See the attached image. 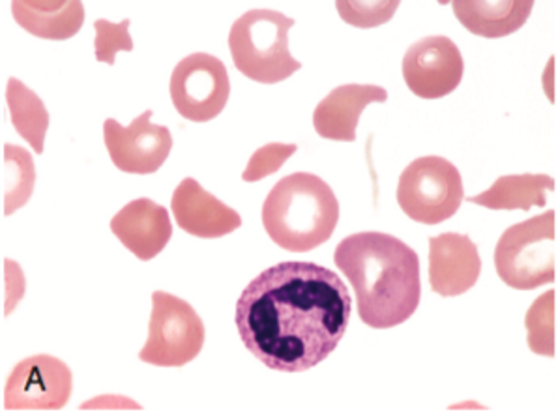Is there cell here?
<instances>
[{
  "label": "cell",
  "instance_id": "6da1fadb",
  "mask_svg": "<svg viewBox=\"0 0 558 412\" xmlns=\"http://www.w3.org/2000/svg\"><path fill=\"white\" fill-rule=\"evenodd\" d=\"M353 300L338 274L306 260L270 266L240 294L234 323L255 359L274 372L302 373L336 351Z\"/></svg>",
  "mask_w": 558,
  "mask_h": 412
},
{
  "label": "cell",
  "instance_id": "7a4b0ae2",
  "mask_svg": "<svg viewBox=\"0 0 558 412\" xmlns=\"http://www.w3.org/2000/svg\"><path fill=\"white\" fill-rule=\"evenodd\" d=\"M333 263L353 286L364 325L393 328L418 310L420 259L403 240L379 231L351 234L339 242Z\"/></svg>",
  "mask_w": 558,
  "mask_h": 412
},
{
  "label": "cell",
  "instance_id": "3957f363",
  "mask_svg": "<svg viewBox=\"0 0 558 412\" xmlns=\"http://www.w3.org/2000/svg\"><path fill=\"white\" fill-rule=\"evenodd\" d=\"M339 221V201L317 174L293 173L279 180L263 205V226L274 244L306 253L330 240Z\"/></svg>",
  "mask_w": 558,
  "mask_h": 412
},
{
  "label": "cell",
  "instance_id": "277c9868",
  "mask_svg": "<svg viewBox=\"0 0 558 412\" xmlns=\"http://www.w3.org/2000/svg\"><path fill=\"white\" fill-rule=\"evenodd\" d=\"M294 20L276 10H250L234 21L229 51L234 66L247 80L276 85L299 72L302 62L289 51Z\"/></svg>",
  "mask_w": 558,
  "mask_h": 412
},
{
  "label": "cell",
  "instance_id": "5b68a950",
  "mask_svg": "<svg viewBox=\"0 0 558 412\" xmlns=\"http://www.w3.org/2000/svg\"><path fill=\"white\" fill-rule=\"evenodd\" d=\"M557 214L534 216L506 229L495 247V268L505 286L532 291L557 278Z\"/></svg>",
  "mask_w": 558,
  "mask_h": 412
},
{
  "label": "cell",
  "instance_id": "8992f818",
  "mask_svg": "<svg viewBox=\"0 0 558 412\" xmlns=\"http://www.w3.org/2000/svg\"><path fill=\"white\" fill-rule=\"evenodd\" d=\"M463 199L465 187L458 167L440 156H422L399 177V208L424 226L450 220Z\"/></svg>",
  "mask_w": 558,
  "mask_h": 412
},
{
  "label": "cell",
  "instance_id": "52a82bcc",
  "mask_svg": "<svg viewBox=\"0 0 558 412\" xmlns=\"http://www.w3.org/2000/svg\"><path fill=\"white\" fill-rule=\"evenodd\" d=\"M205 325L186 300L166 291L153 293L148 339L140 360L158 367H182L199 356Z\"/></svg>",
  "mask_w": 558,
  "mask_h": 412
},
{
  "label": "cell",
  "instance_id": "ba28073f",
  "mask_svg": "<svg viewBox=\"0 0 558 412\" xmlns=\"http://www.w3.org/2000/svg\"><path fill=\"white\" fill-rule=\"evenodd\" d=\"M169 90L180 117L192 122H208L226 109L231 81L226 64L218 57L193 53L174 66Z\"/></svg>",
  "mask_w": 558,
  "mask_h": 412
},
{
  "label": "cell",
  "instance_id": "9c48e42d",
  "mask_svg": "<svg viewBox=\"0 0 558 412\" xmlns=\"http://www.w3.org/2000/svg\"><path fill=\"white\" fill-rule=\"evenodd\" d=\"M72 396V372L62 360L36 354L21 360L4 388L7 411H59Z\"/></svg>",
  "mask_w": 558,
  "mask_h": 412
},
{
  "label": "cell",
  "instance_id": "30bf717a",
  "mask_svg": "<svg viewBox=\"0 0 558 412\" xmlns=\"http://www.w3.org/2000/svg\"><path fill=\"white\" fill-rule=\"evenodd\" d=\"M153 111L148 109L133 120L130 126H122L119 120L104 122V141L114 167L122 173L153 174L166 163L173 137L167 126L150 122Z\"/></svg>",
  "mask_w": 558,
  "mask_h": 412
},
{
  "label": "cell",
  "instance_id": "8fae6325",
  "mask_svg": "<svg viewBox=\"0 0 558 412\" xmlns=\"http://www.w3.org/2000/svg\"><path fill=\"white\" fill-rule=\"evenodd\" d=\"M465 60L448 36H426L412 44L403 57V80L412 94L439 100L459 87Z\"/></svg>",
  "mask_w": 558,
  "mask_h": 412
},
{
  "label": "cell",
  "instance_id": "7c38bea8",
  "mask_svg": "<svg viewBox=\"0 0 558 412\" xmlns=\"http://www.w3.org/2000/svg\"><path fill=\"white\" fill-rule=\"evenodd\" d=\"M478 246L466 234L445 233L429 240V286L433 293L452 299L478 283Z\"/></svg>",
  "mask_w": 558,
  "mask_h": 412
},
{
  "label": "cell",
  "instance_id": "4fadbf2b",
  "mask_svg": "<svg viewBox=\"0 0 558 412\" xmlns=\"http://www.w3.org/2000/svg\"><path fill=\"white\" fill-rule=\"evenodd\" d=\"M171 210L180 229L197 239H221L242 226L240 214L206 192L195 179L180 182L171 199Z\"/></svg>",
  "mask_w": 558,
  "mask_h": 412
},
{
  "label": "cell",
  "instance_id": "5bb4252c",
  "mask_svg": "<svg viewBox=\"0 0 558 412\" xmlns=\"http://www.w3.org/2000/svg\"><path fill=\"white\" fill-rule=\"evenodd\" d=\"M111 231L122 246L140 260H150L160 255L173 237L169 210L145 197L128 203L119 214H114Z\"/></svg>",
  "mask_w": 558,
  "mask_h": 412
},
{
  "label": "cell",
  "instance_id": "9a60e30c",
  "mask_svg": "<svg viewBox=\"0 0 558 412\" xmlns=\"http://www.w3.org/2000/svg\"><path fill=\"white\" fill-rule=\"evenodd\" d=\"M388 93L377 85H343L319 101L313 113V126L323 140H356L360 117L369 104H383Z\"/></svg>",
  "mask_w": 558,
  "mask_h": 412
},
{
  "label": "cell",
  "instance_id": "2e32d148",
  "mask_svg": "<svg viewBox=\"0 0 558 412\" xmlns=\"http://www.w3.org/2000/svg\"><path fill=\"white\" fill-rule=\"evenodd\" d=\"M453 15L469 33L505 38L518 33L532 14L534 0H452Z\"/></svg>",
  "mask_w": 558,
  "mask_h": 412
},
{
  "label": "cell",
  "instance_id": "e0dca14e",
  "mask_svg": "<svg viewBox=\"0 0 558 412\" xmlns=\"http://www.w3.org/2000/svg\"><path fill=\"white\" fill-rule=\"evenodd\" d=\"M553 190L555 179L549 174H510L500 177L487 192L466 197V201L489 210H531L532 206L544 208L547 193Z\"/></svg>",
  "mask_w": 558,
  "mask_h": 412
},
{
  "label": "cell",
  "instance_id": "ac0fdd59",
  "mask_svg": "<svg viewBox=\"0 0 558 412\" xmlns=\"http://www.w3.org/2000/svg\"><path fill=\"white\" fill-rule=\"evenodd\" d=\"M8 109L15 132L33 147L34 153H44L47 128H49V111L40 96L21 83L10 77L7 88Z\"/></svg>",
  "mask_w": 558,
  "mask_h": 412
},
{
  "label": "cell",
  "instance_id": "d6986e66",
  "mask_svg": "<svg viewBox=\"0 0 558 412\" xmlns=\"http://www.w3.org/2000/svg\"><path fill=\"white\" fill-rule=\"evenodd\" d=\"M12 15L21 28L33 34L41 40H70L80 33L85 23V7L81 0H72L64 10L54 14L34 12L31 8L21 4L20 0H12Z\"/></svg>",
  "mask_w": 558,
  "mask_h": 412
},
{
  "label": "cell",
  "instance_id": "ffe728a7",
  "mask_svg": "<svg viewBox=\"0 0 558 412\" xmlns=\"http://www.w3.org/2000/svg\"><path fill=\"white\" fill-rule=\"evenodd\" d=\"M36 184V169L33 156L17 145H4L2 161V197L4 216L14 214L33 197Z\"/></svg>",
  "mask_w": 558,
  "mask_h": 412
},
{
  "label": "cell",
  "instance_id": "44dd1931",
  "mask_svg": "<svg viewBox=\"0 0 558 412\" xmlns=\"http://www.w3.org/2000/svg\"><path fill=\"white\" fill-rule=\"evenodd\" d=\"M555 291L542 294L526 313V341L532 353L555 356Z\"/></svg>",
  "mask_w": 558,
  "mask_h": 412
},
{
  "label": "cell",
  "instance_id": "7402d4cb",
  "mask_svg": "<svg viewBox=\"0 0 558 412\" xmlns=\"http://www.w3.org/2000/svg\"><path fill=\"white\" fill-rule=\"evenodd\" d=\"M401 0H336V8L347 25L377 28L386 25L398 12Z\"/></svg>",
  "mask_w": 558,
  "mask_h": 412
},
{
  "label": "cell",
  "instance_id": "603a6c76",
  "mask_svg": "<svg viewBox=\"0 0 558 412\" xmlns=\"http://www.w3.org/2000/svg\"><path fill=\"white\" fill-rule=\"evenodd\" d=\"M128 28H130V20H124L122 23H111L107 20L94 21L96 60L113 66L119 51H132L133 40Z\"/></svg>",
  "mask_w": 558,
  "mask_h": 412
},
{
  "label": "cell",
  "instance_id": "cb8c5ba5",
  "mask_svg": "<svg viewBox=\"0 0 558 412\" xmlns=\"http://www.w3.org/2000/svg\"><path fill=\"white\" fill-rule=\"evenodd\" d=\"M299 150L296 145H283V143H268L265 147L253 153L247 161L246 171L242 173V180L246 182H259V180L278 173L286 161Z\"/></svg>",
  "mask_w": 558,
  "mask_h": 412
},
{
  "label": "cell",
  "instance_id": "d4e9b609",
  "mask_svg": "<svg viewBox=\"0 0 558 412\" xmlns=\"http://www.w3.org/2000/svg\"><path fill=\"white\" fill-rule=\"evenodd\" d=\"M21 4L31 8L34 12H44V14H54L60 12L72 2V0H20Z\"/></svg>",
  "mask_w": 558,
  "mask_h": 412
},
{
  "label": "cell",
  "instance_id": "484cf974",
  "mask_svg": "<svg viewBox=\"0 0 558 412\" xmlns=\"http://www.w3.org/2000/svg\"><path fill=\"white\" fill-rule=\"evenodd\" d=\"M437 2H439V4H442V7H446V4H448V2H452V0H437Z\"/></svg>",
  "mask_w": 558,
  "mask_h": 412
}]
</instances>
